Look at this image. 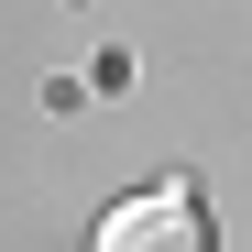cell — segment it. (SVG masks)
I'll return each mask as SVG.
<instances>
[{"label": "cell", "instance_id": "1", "mask_svg": "<svg viewBox=\"0 0 252 252\" xmlns=\"http://www.w3.org/2000/svg\"><path fill=\"white\" fill-rule=\"evenodd\" d=\"M88 252H208V208L187 187H143V197L99 208V241Z\"/></svg>", "mask_w": 252, "mask_h": 252}]
</instances>
